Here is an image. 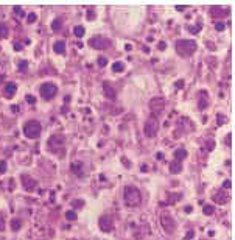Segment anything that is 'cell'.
I'll return each mask as SVG.
<instances>
[{
    "instance_id": "cell-1",
    "label": "cell",
    "mask_w": 235,
    "mask_h": 240,
    "mask_svg": "<svg viewBox=\"0 0 235 240\" xmlns=\"http://www.w3.org/2000/svg\"><path fill=\"white\" fill-rule=\"evenodd\" d=\"M123 198H125L126 206H129V207H137V206H140V203H142V195H140L139 189L134 187V186H126V187H125Z\"/></svg>"
},
{
    "instance_id": "cell-2",
    "label": "cell",
    "mask_w": 235,
    "mask_h": 240,
    "mask_svg": "<svg viewBox=\"0 0 235 240\" xmlns=\"http://www.w3.org/2000/svg\"><path fill=\"white\" fill-rule=\"evenodd\" d=\"M196 50V42L195 41H188V39H181L176 42V52L179 53V56L182 58H188L195 53Z\"/></svg>"
},
{
    "instance_id": "cell-3",
    "label": "cell",
    "mask_w": 235,
    "mask_h": 240,
    "mask_svg": "<svg viewBox=\"0 0 235 240\" xmlns=\"http://www.w3.org/2000/svg\"><path fill=\"white\" fill-rule=\"evenodd\" d=\"M42 133V125L38 122V120H28V122L24 125V134L28 139H38Z\"/></svg>"
},
{
    "instance_id": "cell-4",
    "label": "cell",
    "mask_w": 235,
    "mask_h": 240,
    "mask_svg": "<svg viewBox=\"0 0 235 240\" xmlns=\"http://www.w3.org/2000/svg\"><path fill=\"white\" fill-rule=\"evenodd\" d=\"M159 118L156 115H150L147 118V122H145V128H143V133L147 137H156L157 133H159Z\"/></svg>"
},
{
    "instance_id": "cell-5",
    "label": "cell",
    "mask_w": 235,
    "mask_h": 240,
    "mask_svg": "<svg viewBox=\"0 0 235 240\" xmlns=\"http://www.w3.org/2000/svg\"><path fill=\"white\" fill-rule=\"evenodd\" d=\"M39 92H41V97L44 100H52V98H55V95L58 92V87H56L55 83H44L41 86Z\"/></svg>"
},
{
    "instance_id": "cell-6",
    "label": "cell",
    "mask_w": 235,
    "mask_h": 240,
    "mask_svg": "<svg viewBox=\"0 0 235 240\" xmlns=\"http://www.w3.org/2000/svg\"><path fill=\"white\" fill-rule=\"evenodd\" d=\"M89 44H90V47L95 48V50H104V48H107V47L111 45L109 39H106V38H103V36H93V38L90 39Z\"/></svg>"
},
{
    "instance_id": "cell-7",
    "label": "cell",
    "mask_w": 235,
    "mask_h": 240,
    "mask_svg": "<svg viewBox=\"0 0 235 240\" xmlns=\"http://www.w3.org/2000/svg\"><path fill=\"white\" fill-rule=\"evenodd\" d=\"M164 108H165V100H164L162 97H154V98H151V101H150V109H151L153 115L162 112Z\"/></svg>"
},
{
    "instance_id": "cell-8",
    "label": "cell",
    "mask_w": 235,
    "mask_h": 240,
    "mask_svg": "<svg viewBox=\"0 0 235 240\" xmlns=\"http://www.w3.org/2000/svg\"><path fill=\"white\" fill-rule=\"evenodd\" d=\"M160 223H162L165 232H168V234H173V232H174L176 223H174V220H173L168 214H162V215H160Z\"/></svg>"
},
{
    "instance_id": "cell-9",
    "label": "cell",
    "mask_w": 235,
    "mask_h": 240,
    "mask_svg": "<svg viewBox=\"0 0 235 240\" xmlns=\"http://www.w3.org/2000/svg\"><path fill=\"white\" fill-rule=\"evenodd\" d=\"M98 224H100V228H101L103 232H111V231L114 229V221H112V218H111L109 215H103V217L100 218Z\"/></svg>"
},
{
    "instance_id": "cell-10",
    "label": "cell",
    "mask_w": 235,
    "mask_h": 240,
    "mask_svg": "<svg viewBox=\"0 0 235 240\" xmlns=\"http://www.w3.org/2000/svg\"><path fill=\"white\" fill-rule=\"evenodd\" d=\"M210 14L213 17H224V16H229V8H226V7H212Z\"/></svg>"
},
{
    "instance_id": "cell-11",
    "label": "cell",
    "mask_w": 235,
    "mask_h": 240,
    "mask_svg": "<svg viewBox=\"0 0 235 240\" xmlns=\"http://www.w3.org/2000/svg\"><path fill=\"white\" fill-rule=\"evenodd\" d=\"M22 186H24V189H25V190L31 192V190L38 186V182H36L33 178H30L28 175H22Z\"/></svg>"
},
{
    "instance_id": "cell-12",
    "label": "cell",
    "mask_w": 235,
    "mask_h": 240,
    "mask_svg": "<svg viewBox=\"0 0 235 240\" xmlns=\"http://www.w3.org/2000/svg\"><path fill=\"white\" fill-rule=\"evenodd\" d=\"M16 90H17V84L16 83H8L7 86H5V90H3V95H5V98H13L14 95H16Z\"/></svg>"
},
{
    "instance_id": "cell-13",
    "label": "cell",
    "mask_w": 235,
    "mask_h": 240,
    "mask_svg": "<svg viewBox=\"0 0 235 240\" xmlns=\"http://www.w3.org/2000/svg\"><path fill=\"white\" fill-rule=\"evenodd\" d=\"M103 89H104V95L109 98V100H114L115 97H117V92L114 90V87L112 86H109L107 83H104L103 84Z\"/></svg>"
},
{
    "instance_id": "cell-14",
    "label": "cell",
    "mask_w": 235,
    "mask_h": 240,
    "mask_svg": "<svg viewBox=\"0 0 235 240\" xmlns=\"http://www.w3.org/2000/svg\"><path fill=\"white\" fill-rule=\"evenodd\" d=\"M170 173H173V175H178V173H181L182 172V162H179V161H173V162H170Z\"/></svg>"
},
{
    "instance_id": "cell-15",
    "label": "cell",
    "mask_w": 235,
    "mask_h": 240,
    "mask_svg": "<svg viewBox=\"0 0 235 240\" xmlns=\"http://www.w3.org/2000/svg\"><path fill=\"white\" fill-rule=\"evenodd\" d=\"M70 170H72L75 175L81 176V175H83V162H79V161H75V162H72V165H70Z\"/></svg>"
},
{
    "instance_id": "cell-16",
    "label": "cell",
    "mask_w": 235,
    "mask_h": 240,
    "mask_svg": "<svg viewBox=\"0 0 235 240\" xmlns=\"http://www.w3.org/2000/svg\"><path fill=\"white\" fill-rule=\"evenodd\" d=\"M53 50H55V53H58V55H64V53H66V42H64V41L55 42Z\"/></svg>"
},
{
    "instance_id": "cell-17",
    "label": "cell",
    "mask_w": 235,
    "mask_h": 240,
    "mask_svg": "<svg viewBox=\"0 0 235 240\" xmlns=\"http://www.w3.org/2000/svg\"><path fill=\"white\" fill-rule=\"evenodd\" d=\"M213 201H216V203H219V204H224V203H227V195H226V192H219V193H215L213 195Z\"/></svg>"
},
{
    "instance_id": "cell-18",
    "label": "cell",
    "mask_w": 235,
    "mask_h": 240,
    "mask_svg": "<svg viewBox=\"0 0 235 240\" xmlns=\"http://www.w3.org/2000/svg\"><path fill=\"white\" fill-rule=\"evenodd\" d=\"M185 158H187V151H185L184 148H178V150L174 151V161H179V162H182Z\"/></svg>"
},
{
    "instance_id": "cell-19",
    "label": "cell",
    "mask_w": 235,
    "mask_h": 240,
    "mask_svg": "<svg viewBox=\"0 0 235 240\" xmlns=\"http://www.w3.org/2000/svg\"><path fill=\"white\" fill-rule=\"evenodd\" d=\"M199 97H201V98H199V101H198V108H199V109H206L207 104H209V100L204 98V97H206V92H201Z\"/></svg>"
},
{
    "instance_id": "cell-20",
    "label": "cell",
    "mask_w": 235,
    "mask_h": 240,
    "mask_svg": "<svg viewBox=\"0 0 235 240\" xmlns=\"http://www.w3.org/2000/svg\"><path fill=\"white\" fill-rule=\"evenodd\" d=\"M123 70H125V64H123V62H120V61L114 62V66H112V72L119 73V72H123Z\"/></svg>"
},
{
    "instance_id": "cell-21",
    "label": "cell",
    "mask_w": 235,
    "mask_h": 240,
    "mask_svg": "<svg viewBox=\"0 0 235 240\" xmlns=\"http://www.w3.org/2000/svg\"><path fill=\"white\" fill-rule=\"evenodd\" d=\"M10 224H11V229H13V231H19L20 226H22V221H20L19 218H13Z\"/></svg>"
},
{
    "instance_id": "cell-22",
    "label": "cell",
    "mask_w": 235,
    "mask_h": 240,
    "mask_svg": "<svg viewBox=\"0 0 235 240\" xmlns=\"http://www.w3.org/2000/svg\"><path fill=\"white\" fill-rule=\"evenodd\" d=\"M8 33H10L8 27H7L5 24H0V38H7Z\"/></svg>"
},
{
    "instance_id": "cell-23",
    "label": "cell",
    "mask_w": 235,
    "mask_h": 240,
    "mask_svg": "<svg viewBox=\"0 0 235 240\" xmlns=\"http://www.w3.org/2000/svg\"><path fill=\"white\" fill-rule=\"evenodd\" d=\"M73 33H75L76 38H83V36H84V28H83L81 25H78V27L73 28Z\"/></svg>"
},
{
    "instance_id": "cell-24",
    "label": "cell",
    "mask_w": 235,
    "mask_h": 240,
    "mask_svg": "<svg viewBox=\"0 0 235 240\" xmlns=\"http://www.w3.org/2000/svg\"><path fill=\"white\" fill-rule=\"evenodd\" d=\"M202 212H204L206 215H213L215 207H213V206H210V204H207V206H204V207H202Z\"/></svg>"
},
{
    "instance_id": "cell-25",
    "label": "cell",
    "mask_w": 235,
    "mask_h": 240,
    "mask_svg": "<svg viewBox=\"0 0 235 240\" xmlns=\"http://www.w3.org/2000/svg\"><path fill=\"white\" fill-rule=\"evenodd\" d=\"M61 25H62L61 21H59V19H55V21L52 22V28H53V31H59V30H61Z\"/></svg>"
},
{
    "instance_id": "cell-26",
    "label": "cell",
    "mask_w": 235,
    "mask_h": 240,
    "mask_svg": "<svg viewBox=\"0 0 235 240\" xmlns=\"http://www.w3.org/2000/svg\"><path fill=\"white\" fill-rule=\"evenodd\" d=\"M66 218H67V220H72V221L76 220V212H75V210H67V212H66Z\"/></svg>"
},
{
    "instance_id": "cell-27",
    "label": "cell",
    "mask_w": 235,
    "mask_h": 240,
    "mask_svg": "<svg viewBox=\"0 0 235 240\" xmlns=\"http://www.w3.org/2000/svg\"><path fill=\"white\" fill-rule=\"evenodd\" d=\"M72 206H73L75 209H81V207L84 206V201H81V200H73V201H72Z\"/></svg>"
},
{
    "instance_id": "cell-28",
    "label": "cell",
    "mask_w": 235,
    "mask_h": 240,
    "mask_svg": "<svg viewBox=\"0 0 235 240\" xmlns=\"http://www.w3.org/2000/svg\"><path fill=\"white\" fill-rule=\"evenodd\" d=\"M97 64H98L100 67H104V66H107V59H106L104 56H100V58L97 59Z\"/></svg>"
},
{
    "instance_id": "cell-29",
    "label": "cell",
    "mask_w": 235,
    "mask_h": 240,
    "mask_svg": "<svg viewBox=\"0 0 235 240\" xmlns=\"http://www.w3.org/2000/svg\"><path fill=\"white\" fill-rule=\"evenodd\" d=\"M5 231V215L0 212V232Z\"/></svg>"
},
{
    "instance_id": "cell-30",
    "label": "cell",
    "mask_w": 235,
    "mask_h": 240,
    "mask_svg": "<svg viewBox=\"0 0 235 240\" xmlns=\"http://www.w3.org/2000/svg\"><path fill=\"white\" fill-rule=\"evenodd\" d=\"M36 21H38V16H36L34 13H30L28 17H27V22H28V24H33V22H36Z\"/></svg>"
},
{
    "instance_id": "cell-31",
    "label": "cell",
    "mask_w": 235,
    "mask_h": 240,
    "mask_svg": "<svg viewBox=\"0 0 235 240\" xmlns=\"http://www.w3.org/2000/svg\"><path fill=\"white\" fill-rule=\"evenodd\" d=\"M13 11H14L19 17H24V16H25V14H24V10H22L20 7H14V8H13Z\"/></svg>"
},
{
    "instance_id": "cell-32",
    "label": "cell",
    "mask_w": 235,
    "mask_h": 240,
    "mask_svg": "<svg viewBox=\"0 0 235 240\" xmlns=\"http://www.w3.org/2000/svg\"><path fill=\"white\" fill-rule=\"evenodd\" d=\"M27 67H28V62H27V61H20V62H19V70H20V72H25Z\"/></svg>"
},
{
    "instance_id": "cell-33",
    "label": "cell",
    "mask_w": 235,
    "mask_h": 240,
    "mask_svg": "<svg viewBox=\"0 0 235 240\" xmlns=\"http://www.w3.org/2000/svg\"><path fill=\"white\" fill-rule=\"evenodd\" d=\"M215 28H216L218 31H223V30L226 28V25H224L223 22H216V24H215Z\"/></svg>"
},
{
    "instance_id": "cell-34",
    "label": "cell",
    "mask_w": 235,
    "mask_h": 240,
    "mask_svg": "<svg viewBox=\"0 0 235 240\" xmlns=\"http://www.w3.org/2000/svg\"><path fill=\"white\" fill-rule=\"evenodd\" d=\"M25 100H27V101H28L30 104H34V103H36V98H34L33 95H30V94H28V95L25 97Z\"/></svg>"
},
{
    "instance_id": "cell-35",
    "label": "cell",
    "mask_w": 235,
    "mask_h": 240,
    "mask_svg": "<svg viewBox=\"0 0 235 240\" xmlns=\"http://www.w3.org/2000/svg\"><path fill=\"white\" fill-rule=\"evenodd\" d=\"M5 172H7V162L2 161L0 162V173H5Z\"/></svg>"
},
{
    "instance_id": "cell-36",
    "label": "cell",
    "mask_w": 235,
    "mask_h": 240,
    "mask_svg": "<svg viewBox=\"0 0 235 240\" xmlns=\"http://www.w3.org/2000/svg\"><path fill=\"white\" fill-rule=\"evenodd\" d=\"M188 31H190V33H193V35L199 33V25H198V27H188Z\"/></svg>"
},
{
    "instance_id": "cell-37",
    "label": "cell",
    "mask_w": 235,
    "mask_h": 240,
    "mask_svg": "<svg viewBox=\"0 0 235 240\" xmlns=\"http://www.w3.org/2000/svg\"><path fill=\"white\" fill-rule=\"evenodd\" d=\"M216 120H218V123H221V125H223V123L226 122V118H224V117H223L221 114H218V118H216Z\"/></svg>"
},
{
    "instance_id": "cell-38",
    "label": "cell",
    "mask_w": 235,
    "mask_h": 240,
    "mask_svg": "<svg viewBox=\"0 0 235 240\" xmlns=\"http://www.w3.org/2000/svg\"><path fill=\"white\" fill-rule=\"evenodd\" d=\"M193 235H195V231H188V232H187V235H185V240H190Z\"/></svg>"
},
{
    "instance_id": "cell-39",
    "label": "cell",
    "mask_w": 235,
    "mask_h": 240,
    "mask_svg": "<svg viewBox=\"0 0 235 240\" xmlns=\"http://www.w3.org/2000/svg\"><path fill=\"white\" fill-rule=\"evenodd\" d=\"M223 186H224V189H230V187H232V182H230V181H224Z\"/></svg>"
},
{
    "instance_id": "cell-40",
    "label": "cell",
    "mask_w": 235,
    "mask_h": 240,
    "mask_svg": "<svg viewBox=\"0 0 235 240\" xmlns=\"http://www.w3.org/2000/svg\"><path fill=\"white\" fill-rule=\"evenodd\" d=\"M93 17H95V16H93V11H89V16H87V19H89V21H93Z\"/></svg>"
},
{
    "instance_id": "cell-41",
    "label": "cell",
    "mask_w": 235,
    "mask_h": 240,
    "mask_svg": "<svg viewBox=\"0 0 235 240\" xmlns=\"http://www.w3.org/2000/svg\"><path fill=\"white\" fill-rule=\"evenodd\" d=\"M176 87H184V81H176Z\"/></svg>"
},
{
    "instance_id": "cell-42",
    "label": "cell",
    "mask_w": 235,
    "mask_h": 240,
    "mask_svg": "<svg viewBox=\"0 0 235 240\" xmlns=\"http://www.w3.org/2000/svg\"><path fill=\"white\" fill-rule=\"evenodd\" d=\"M14 50H22V45L20 44H14Z\"/></svg>"
},
{
    "instance_id": "cell-43",
    "label": "cell",
    "mask_w": 235,
    "mask_h": 240,
    "mask_svg": "<svg viewBox=\"0 0 235 240\" xmlns=\"http://www.w3.org/2000/svg\"><path fill=\"white\" fill-rule=\"evenodd\" d=\"M156 158H157V159H164V155H162V153H157Z\"/></svg>"
},
{
    "instance_id": "cell-44",
    "label": "cell",
    "mask_w": 235,
    "mask_h": 240,
    "mask_svg": "<svg viewBox=\"0 0 235 240\" xmlns=\"http://www.w3.org/2000/svg\"><path fill=\"white\" fill-rule=\"evenodd\" d=\"M176 10H178V11H184V10H185V7H176Z\"/></svg>"
},
{
    "instance_id": "cell-45",
    "label": "cell",
    "mask_w": 235,
    "mask_h": 240,
    "mask_svg": "<svg viewBox=\"0 0 235 240\" xmlns=\"http://www.w3.org/2000/svg\"><path fill=\"white\" fill-rule=\"evenodd\" d=\"M159 47H160V48L164 50V48H165V42H160V44H159Z\"/></svg>"
},
{
    "instance_id": "cell-46",
    "label": "cell",
    "mask_w": 235,
    "mask_h": 240,
    "mask_svg": "<svg viewBox=\"0 0 235 240\" xmlns=\"http://www.w3.org/2000/svg\"><path fill=\"white\" fill-rule=\"evenodd\" d=\"M11 109H13V111H14V112H17V111H19V106H13V108H11Z\"/></svg>"
}]
</instances>
